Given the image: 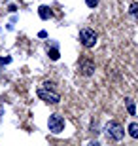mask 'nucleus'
<instances>
[{
	"label": "nucleus",
	"mask_w": 138,
	"mask_h": 146,
	"mask_svg": "<svg viewBox=\"0 0 138 146\" xmlns=\"http://www.w3.org/2000/svg\"><path fill=\"white\" fill-rule=\"evenodd\" d=\"M38 97L42 99V101H46V103H49V104H57L61 101V95L55 91L53 82H44L42 87L38 89Z\"/></svg>",
	"instance_id": "obj_1"
},
{
	"label": "nucleus",
	"mask_w": 138,
	"mask_h": 146,
	"mask_svg": "<svg viewBox=\"0 0 138 146\" xmlns=\"http://www.w3.org/2000/svg\"><path fill=\"white\" fill-rule=\"evenodd\" d=\"M104 131H106L108 139H112V141H121L123 137H125V127L121 123H117V121H110Z\"/></svg>",
	"instance_id": "obj_2"
},
{
	"label": "nucleus",
	"mask_w": 138,
	"mask_h": 146,
	"mask_svg": "<svg viewBox=\"0 0 138 146\" xmlns=\"http://www.w3.org/2000/svg\"><path fill=\"white\" fill-rule=\"evenodd\" d=\"M80 42L83 48H95L96 44V33L93 31V29H81L80 31Z\"/></svg>",
	"instance_id": "obj_3"
},
{
	"label": "nucleus",
	"mask_w": 138,
	"mask_h": 146,
	"mask_svg": "<svg viewBox=\"0 0 138 146\" xmlns=\"http://www.w3.org/2000/svg\"><path fill=\"white\" fill-rule=\"evenodd\" d=\"M48 127H49V131L51 133H61V131L64 129V118L63 116H59V114H51L49 116V119H48Z\"/></svg>",
	"instance_id": "obj_4"
},
{
	"label": "nucleus",
	"mask_w": 138,
	"mask_h": 146,
	"mask_svg": "<svg viewBox=\"0 0 138 146\" xmlns=\"http://www.w3.org/2000/svg\"><path fill=\"white\" fill-rule=\"evenodd\" d=\"M80 72L83 76H91L93 72H95V63L91 59H81L80 61Z\"/></svg>",
	"instance_id": "obj_5"
},
{
	"label": "nucleus",
	"mask_w": 138,
	"mask_h": 146,
	"mask_svg": "<svg viewBox=\"0 0 138 146\" xmlns=\"http://www.w3.org/2000/svg\"><path fill=\"white\" fill-rule=\"evenodd\" d=\"M125 106H127V112L129 116H136V106H134V101L133 99H125Z\"/></svg>",
	"instance_id": "obj_6"
},
{
	"label": "nucleus",
	"mask_w": 138,
	"mask_h": 146,
	"mask_svg": "<svg viewBox=\"0 0 138 146\" xmlns=\"http://www.w3.org/2000/svg\"><path fill=\"white\" fill-rule=\"evenodd\" d=\"M38 15L46 21V19H49V17H51V10H49L48 6H40V8H38Z\"/></svg>",
	"instance_id": "obj_7"
},
{
	"label": "nucleus",
	"mask_w": 138,
	"mask_h": 146,
	"mask_svg": "<svg viewBox=\"0 0 138 146\" xmlns=\"http://www.w3.org/2000/svg\"><path fill=\"white\" fill-rule=\"evenodd\" d=\"M127 129H129V135L133 137V139H138V123H136V121H133Z\"/></svg>",
	"instance_id": "obj_8"
},
{
	"label": "nucleus",
	"mask_w": 138,
	"mask_h": 146,
	"mask_svg": "<svg viewBox=\"0 0 138 146\" xmlns=\"http://www.w3.org/2000/svg\"><path fill=\"white\" fill-rule=\"evenodd\" d=\"M129 13H131L134 19H138V2H133V4L129 6Z\"/></svg>",
	"instance_id": "obj_9"
},
{
	"label": "nucleus",
	"mask_w": 138,
	"mask_h": 146,
	"mask_svg": "<svg viewBox=\"0 0 138 146\" xmlns=\"http://www.w3.org/2000/svg\"><path fill=\"white\" fill-rule=\"evenodd\" d=\"M49 57H51V61H57L59 59V49L51 48V49H49Z\"/></svg>",
	"instance_id": "obj_10"
},
{
	"label": "nucleus",
	"mask_w": 138,
	"mask_h": 146,
	"mask_svg": "<svg viewBox=\"0 0 138 146\" xmlns=\"http://www.w3.org/2000/svg\"><path fill=\"white\" fill-rule=\"evenodd\" d=\"M85 4L89 6V8H96L98 6V0H85Z\"/></svg>",
	"instance_id": "obj_11"
},
{
	"label": "nucleus",
	"mask_w": 138,
	"mask_h": 146,
	"mask_svg": "<svg viewBox=\"0 0 138 146\" xmlns=\"http://www.w3.org/2000/svg\"><path fill=\"white\" fill-rule=\"evenodd\" d=\"M10 61H11V57H2V59H0V65H8Z\"/></svg>",
	"instance_id": "obj_12"
},
{
	"label": "nucleus",
	"mask_w": 138,
	"mask_h": 146,
	"mask_svg": "<svg viewBox=\"0 0 138 146\" xmlns=\"http://www.w3.org/2000/svg\"><path fill=\"white\" fill-rule=\"evenodd\" d=\"M38 36H40V38H46V36H48V33H46V31H40V33H38Z\"/></svg>",
	"instance_id": "obj_13"
}]
</instances>
